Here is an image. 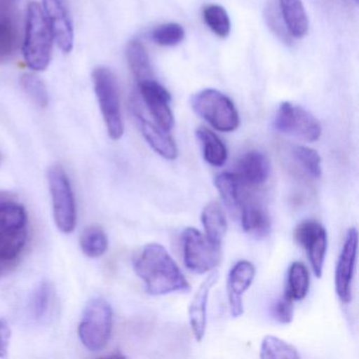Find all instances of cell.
<instances>
[{"instance_id":"obj_1","label":"cell","mask_w":359,"mask_h":359,"mask_svg":"<svg viewBox=\"0 0 359 359\" xmlns=\"http://www.w3.org/2000/svg\"><path fill=\"white\" fill-rule=\"evenodd\" d=\"M134 270L150 295L161 296L190 289L175 260L163 245L152 243L144 245L134 259Z\"/></svg>"},{"instance_id":"obj_2","label":"cell","mask_w":359,"mask_h":359,"mask_svg":"<svg viewBox=\"0 0 359 359\" xmlns=\"http://www.w3.org/2000/svg\"><path fill=\"white\" fill-rule=\"evenodd\" d=\"M28 214L24 205L0 194V276L7 274L26 247Z\"/></svg>"},{"instance_id":"obj_3","label":"cell","mask_w":359,"mask_h":359,"mask_svg":"<svg viewBox=\"0 0 359 359\" xmlns=\"http://www.w3.org/2000/svg\"><path fill=\"white\" fill-rule=\"evenodd\" d=\"M52 34L41 6L29 5L27 11L22 53L25 62L33 71H43L49 67L52 55Z\"/></svg>"},{"instance_id":"obj_4","label":"cell","mask_w":359,"mask_h":359,"mask_svg":"<svg viewBox=\"0 0 359 359\" xmlns=\"http://www.w3.org/2000/svg\"><path fill=\"white\" fill-rule=\"evenodd\" d=\"M193 110L220 132H233L239 127V115L232 100L215 89H205L191 98Z\"/></svg>"},{"instance_id":"obj_5","label":"cell","mask_w":359,"mask_h":359,"mask_svg":"<svg viewBox=\"0 0 359 359\" xmlns=\"http://www.w3.org/2000/svg\"><path fill=\"white\" fill-rule=\"evenodd\" d=\"M93 83L109 136L113 140H121L125 126L116 79L110 69L98 67L93 71Z\"/></svg>"},{"instance_id":"obj_6","label":"cell","mask_w":359,"mask_h":359,"mask_svg":"<svg viewBox=\"0 0 359 359\" xmlns=\"http://www.w3.org/2000/svg\"><path fill=\"white\" fill-rule=\"evenodd\" d=\"M113 325V311L110 304L102 297L88 302L79 323L81 344L92 352L104 348L110 339Z\"/></svg>"},{"instance_id":"obj_7","label":"cell","mask_w":359,"mask_h":359,"mask_svg":"<svg viewBox=\"0 0 359 359\" xmlns=\"http://www.w3.org/2000/svg\"><path fill=\"white\" fill-rule=\"evenodd\" d=\"M48 184L51 193L56 226L62 233H72L76 226V203L67 172L60 165L48 170Z\"/></svg>"},{"instance_id":"obj_8","label":"cell","mask_w":359,"mask_h":359,"mask_svg":"<svg viewBox=\"0 0 359 359\" xmlns=\"http://www.w3.org/2000/svg\"><path fill=\"white\" fill-rule=\"evenodd\" d=\"M184 264L191 272L205 274L215 270L222 260V247L214 245L205 235L195 228L182 232Z\"/></svg>"},{"instance_id":"obj_9","label":"cell","mask_w":359,"mask_h":359,"mask_svg":"<svg viewBox=\"0 0 359 359\" xmlns=\"http://www.w3.org/2000/svg\"><path fill=\"white\" fill-rule=\"evenodd\" d=\"M274 129L279 133L293 136L298 140L315 142L320 138L321 125L318 119L299 106L285 102L275 115Z\"/></svg>"},{"instance_id":"obj_10","label":"cell","mask_w":359,"mask_h":359,"mask_svg":"<svg viewBox=\"0 0 359 359\" xmlns=\"http://www.w3.org/2000/svg\"><path fill=\"white\" fill-rule=\"evenodd\" d=\"M294 239L304 248L315 276L320 278L327 249V233L325 226L314 219L300 222L294 230Z\"/></svg>"},{"instance_id":"obj_11","label":"cell","mask_w":359,"mask_h":359,"mask_svg":"<svg viewBox=\"0 0 359 359\" xmlns=\"http://www.w3.org/2000/svg\"><path fill=\"white\" fill-rule=\"evenodd\" d=\"M358 233L351 228L346 233L344 245L338 257L335 271V290L340 302L350 304L352 300V283L356 266Z\"/></svg>"},{"instance_id":"obj_12","label":"cell","mask_w":359,"mask_h":359,"mask_svg":"<svg viewBox=\"0 0 359 359\" xmlns=\"http://www.w3.org/2000/svg\"><path fill=\"white\" fill-rule=\"evenodd\" d=\"M138 86L142 100L154 123L165 131L171 132L174 127L173 113L170 108L171 94L155 79L142 81Z\"/></svg>"},{"instance_id":"obj_13","label":"cell","mask_w":359,"mask_h":359,"mask_svg":"<svg viewBox=\"0 0 359 359\" xmlns=\"http://www.w3.org/2000/svg\"><path fill=\"white\" fill-rule=\"evenodd\" d=\"M43 14L58 47L70 53L74 46V30L66 0H43Z\"/></svg>"},{"instance_id":"obj_14","label":"cell","mask_w":359,"mask_h":359,"mask_svg":"<svg viewBox=\"0 0 359 359\" xmlns=\"http://www.w3.org/2000/svg\"><path fill=\"white\" fill-rule=\"evenodd\" d=\"M255 277V268L252 262L248 260H241L237 262L228 276L229 306H230L231 315L234 318L243 314V295L251 287Z\"/></svg>"},{"instance_id":"obj_15","label":"cell","mask_w":359,"mask_h":359,"mask_svg":"<svg viewBox=\"0 0 359 359\" xmlns=\"http://www.w3.org/2000/svg\"><path fill=\"white\" fill-rule=\"evenodd\" d=\"M219 279V271L213 270L208 275L207 278L201 283L193 296L192 302L189 306V319L195 339L201 342L205 337L207 329V306L209 302L210 293L214 285Z\"/></svg>"},{"instance_id":"obj_16","label":"cell","mask_w":359,"mask_h":359,"mask_svg":"<svg viewBox=\"0 0 359 359\" xmlns=\"http://www.w3.org/2000/svg\"><path fill=\"white\" fill-rule=\"evenodd\" d=\"M236 174L243 188H254L264 184L271 173L268 157L259 151H250L239 158Z\"/></svg>"},{"instance_id":"obj_17","label":"cell","mask_w":359,"mask_h":359,"mask_svg":"<svg viewBox=\"0 0 359 359\" xmlns=\"http://www.w3.org/2000/svg\"><path fill=\"white\" fill-rule=\"evenodd\" d=\"M134 113L140 123V131L151 148L168 161H174L178 155L177 144L170 132L165 131L155 123L142 115L137 104L134 107Z\"/></svg>"},{"instance_id":"obj_18","label":"cell","mask_w":359,"mask_h":359,"mask_svg":"<svg viewBox=\"0 0 359 359\" xmlns=\"http://www.w3.org/2000/svg\"><path fill=\"white\" fill-rule=\"evenodd\" d=\"M20 41L15 4L0 8V64L8 62L15 53Z\"/></svg>"},{"instance_id":"obj_19","label":"cell","mask_w":359,"mask_h":359,"mask_svg":"<svg viewBox=\"0 0 359 359\" xmlns=\"http://www.w3.org/2000/svg\"><path fill=\"white\" fill-rule=\"evenodd\" d=\"M201 222L207 238L214 245L222 247V241L228 230V222L224 208L218 201H211L203 208Z\"/></svg>"},{"instance_id":"obj_20","label":"cell","mask_w":359,"mask_h":359,"mask_svg":"<svg viewBox=\"0 0 359 359\" xmlns=\"http://www.w3.org/2000/svg\"><path fill=\"white\" fill-rule=\"evenodd\" d=\"M239 211L241 226L248 234H251L256 238H262L270 233V218L266 212L257 203L243 201Z\"/></svg>"},{"instance_id":"obj_21","label":"cell","mask_w":359,"mask_h":359,"mask_svg":"<svg viewBox=\"0 0 359 359\" xmlns=\"http://www.w3.org/2000/svg\"><path fill=\"white\" fill-rule=\"evenodd\" d=\"M279 8L290 35L294 39L306 36L309 20L302 0H279Z\"/></svg>"},{"instance_id":"obj_22","label":"cell","mask_w":359,"mask_h":359,"mask_svg":"<svg viewBox=\"0 0 359 359\" xmlns=\"http://www.w3.org/2000/svg\"><path fill=\"white\" fill-rule=\"evenodd\" d=\"M196 137L203 148L205 161L213 167H222L228 159V150L224 142L205 127L196 130Z\"/></svg>"},{"instance_id":"obj_23","label":"cell","mask_w":359,"mask_h":359,"mask_svg":"<svg viewBox=\"0 0 359 359\" xmlns=\"http://www.w3.org/2000/svg\"><path fill=\"white\" fill-rule=\"evenodd\" d=\"M214 184L224 205L231 211H238L243 201L241 197L243 187L237 178L236 174L234 172H222L216 176Z\"/></svg>"},{"instance_id":"obj_24","label":"cell","mask_w":359,"mask_h":359,"mask_svg":"<svg viewBox=\"0 0 359 359\" xmlns=\"http://www.w3.org/2000/svg\"><path fill=\"white\" fill-rule=\"evenodd\" d=\"M127 60L138 83L154 79L148 52L140 41H130L127 47Z\"/></svg>"},{"instance_id":"obj_25","label":"cell","mask_w":359,"mask_h":359,"mask_svg":"<svg viewBox=\"0 0 359 359\" xmlns=\"http://www.w3.org/2000/svg\"><path fill=\"white\" fill-rule=\"evenodd\" d=\"M310 289V274L302 262H295L291 264L287 274L285 293L293 302L306 297Z\"/></svg>"},{"instance_id":"obj_26","label":"cell","mask_w":359,"mask_h":359,"mask_svg":"<svg viewBox=\"0 0 359 359\" xmlns=\"http://www.w3.org/2000/svg\"><path fill=\"white\" fill-rule=\"evenodd\" d=\"M109 239L106 232L97 226H89L83 231L81 237V248L86 256L97 258L106 253Z\"/></svg>"},{"instance_id":"obj_27","label":"cell","mask_w":359,"mask_h":359,"mask_svg":"<svg viewBox=\"0 0 359 359\" xmlns=\"http://www.w3.org/2000/svg\"><path fill=\"white\" fill-rule=\"evenodd\" d=\"M53 297V287L51 283L43 280L32 292L29 300V312L35 320H41L48 314Z\"/></svg>"},{"instance_id":"obj_28","label":"cell","mask_w":359,"mask_h":359,"mask_svg":"<svg viewBox=\"0 0 359 359\" xmlns=\"http://www.w3.org/2000/svg\"><path fill=\"white\" fill-rule=\"evenodd\" d=\"M203 18L210 30L220 39H226L231 33V20L228 12L219 5H205Z\"/></svg>"},{"instance_id":"obj_29","label":"cell","mask_w":359,"mask_h":359,"mask_svg":"<svg viewBox=\"0 0 359 359\" xmlns=\"http://www.w3.org/2000/svg\"><path fill=\"white\" fill-rule=\"evenodd\" d=\"M297 348L280 338L266 335L262 339L260 358L262 359H299Z\"/></svg>"},{"instance_id":"obj_30","label":"cell","mask_w":359,"mask_h":359,"mask_svg":"<svg viewBox=\"0 0 359 359\" xmlns=\"http://www.w3.org/2000/svg\"><path fill=\"white\" fill-rule=\"evenodd\" d=\"M292 155L296 163L313 178H320L321 158L314 149L304 146H295L292 148Z\"/></svg>"},{"instance_id":"obj_31","label":"cell","mask_w":359,"mask_h":359,"mask_svg":"<svg viewBox=\"0 0 359 359\" xmlns=\"http://www.w3.org/2000/svg\"><path fill=\"white\" fill-rule=\"evenodd\" d=\"M22 89L28 94L29 97L37 104L45 108L49 104V92L45 83L36 75L26 73L20 79Z\"/></svg>"},{"instance_id":"obj_32","label":"cell","mask_w":359,"mask_h":359,"mask_svg":"<svg viewBox=\"0 0 359 359\" xmlns=\"http://www.w3.org/2000/svg\"><path fill=\"white\" fill-rule=\"evenodd\" d=\"M184 29L180 24L170 22L155 28L152 32V39L161 47H174L184 41Z\"/></svg>"},{"instance_id":"obj_33","label":"cell","mask_w":359,"mask_h":359,"mask_svg":"<svg viewBox=\"0 0 359 359\" xmlns=\"http://www.w3.org/2000/svg\"><path fill=\"white\" fill-rule=\"evenodd\" d=\"M266 20L274 34H276V36L279 37L283 43H290V37L292 36L287 31V25L281 15V12H279L276 7L270 5L266 8Z\"/></svg>"},{"instance_id":"obj_34","label":"cell","mask_w":359,"mask_h":359,"mask_svg":"<svg viewBox=\"0 0 359 359\" xmlns=\"http://www.w3.org/2000/svg\"><path fill=\"white\" fill-rule=\"evenodd\" d=\"M271 315L279 323H291L294 318L293 300L287 294L281 296L273 304Z\"/></svg>"},{"instance_id":"obj_35","label":"cell","mask_w":359,"mask_h":359,"mask_svg":"<svg viewBox=\"0 0 359 359\" xmlns=\"http://www.w3.org/2000/svg\"><path fill=\"white\" fill-rule=\"evenodd\" d=\"M12 330L7 319L0 318V358H5L9 352Z\"/></svg>"},{"instance_id":"obj_36","label":"cell","mask_w":359,"mask_h":359,"mask_svg":"<svg viewBox=\"0 0 359 359\" xmlns=\"http://www.w3.org/2000/svg\"><path fill=\"white\" fill-rule=\"evenodd\" d=\"M1 163H3V154L0 153V168H1Z\"/></svg>"},{"instance_id":"obj_37","label":"cell","mask_w":359,"mask_h":359,"mask_svg":"<svg viewBox=\"0 0 359 359\" xmlns=\"http://www.w3.org/2000/svg\"><path fill=\"white\" fill-rule=\"evenodd\" d=\"M355 1H356V4H358V0H355Z\"/></svg>"}]
</instances>
